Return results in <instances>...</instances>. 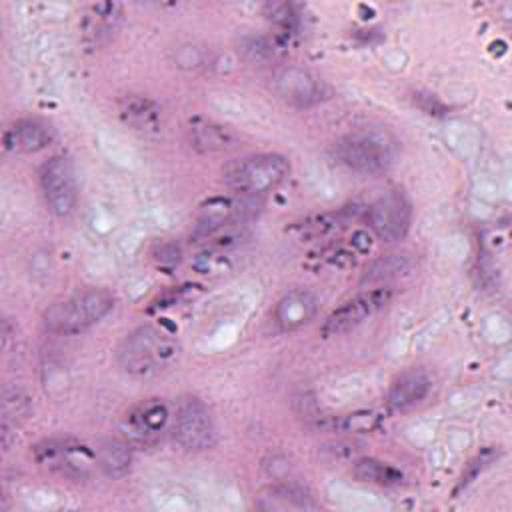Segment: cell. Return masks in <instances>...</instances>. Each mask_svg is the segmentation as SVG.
I'll use <instances>...</instances> for the list:
<instances>
[{
	"label": "cell",
	"instance_id": "cell-1",
	"mask_svg": "<svg viewBox=\"0 0 512 512\" xmlns=\"http://www.w3.org/2000/svg\"><path fill=\"white\" fill-rule=\"evenodd\" d=\"M180 356L178 340L158 326H140L126 334L116 348L118 366L138 378L168 370Z\"/></svg>",
	"mask_w": 512,
	"mask_h": 512
},
{
	"label": "cell",
	"instance_id": "cell-2",
	"mask_svg": "<svg viewBox=\"0 0 512 512\" xmlns=\"http://www.w3.org/2000/svg\"><path fill=\"white\" fill-rule=\"evenodd\" d=\"M114 308V296L104 288H84L56 298L42 312L44 330L72 336L96 326Z\"/></svg>",
	"mask_w": 512,
	"mask_h": 512
},
{
	"label": "cell",
	"instance_id": "cell-3",
	"mask_svg": "<svg viewBox=\"0 0 512 512\" xmlns=\"http://www.w3.org/2000/svg\"><path fill=\"white\" fill-rule=\"evenodd\" d=\"M290 174V162L276 152L252 154L234 160L224 170V184L246 196H260L278 188Z\"/></svg>",
	"mask_w": 512,
	"mask_h": 512
},
{
	"label": "cell",
	"instance_id": "cell-4",
	"mask_svg": "<svg viewBox=\"0 0 512 512\" xmlns=\"http://www.w3.org/2000/svg\"><path fill=\"white\" fill-rule=\"evenodd\" d=\"M394 142L388 134L376 130H356L334 142V158L352 172L380 174L390 168Z\"/></svg>",
	"mask_w": 512,
	"mask_h": 512
},
{
	"label": "cell",
	"instance_id": "cell-5",
	"mask_svg": "<svg viewBox=\"0 0 512 512\" xmlns=\"http://www.w3.org/2000/svg\"><path fill=\"white\" fill-rule=\"evenodd\" d=\"M36 462L70 480H88L98 468L96 450L74 438H50L34 446Z\"/></svg>",
	"mask_w": 512,
	"mask_h": 512
},
{
	"label": "cell",
	"instance_id": "cell-6",
	"mask_svg": "<svg viewBox=\"0 0 512 512\" xmlns=\"http://www.w3.org/2000/svg\"><path fill=\"white\" fill-rule=\"evenodd\" d=\"M174 440L190 452L208 450L216 442V430L206 404L194 396L180 398L172 418Z\"/></svg>",
	"mask_w": 512,
	"mask_h": 512
},
{
	"label": "cell",
	"instance_id": "cell-7",
	"mask_svg": "<svg viewBox=\"0 0 512 512\" xmlns=\"http://www.w3.org/2000/svg\"><path fill=\"white\" fill-rule=\"evenodd\" d=\"M40 188L54 216H68L78 200V180L68 156H52L40 168Z\"/></svg>",
	"mask_w": 512,
	"mask_h": 512
},
{
	"label": "cell",
	"instance_id": "cell-8",
	"mask_svg": "<svg viewBox=\"0 0 512 512\" xmlns=\"http://www.w3.org/2000/svg\"><path fill=\"white\" fill-rule=\"evenodd\" d=\"M392 296L394 292L390 286H380L348 298L328 314V318L322 324V336H340L360 326L376 312H380L392 300Z\"/></svg>",
	"mask_w": 512,
	"mask_h": 512
},
{
	"label": "cell",
	"instance_id": "cell-9",
	"mask_svg": "<svg viewBox=\"0 0 512 512\" xmlns=\"http://www.w3.org/2000/svg\"><path fill=\"white\" fill-rule=\"evenodd\" d=\"M412 224V204L400 190L380 194L368 208V226L382 242L402 240Z\"/></svg>",
	"mask_w": 512,
	"mask_h": 512
},
{
	"label": "cell",
	"instance_id": "cell-10",
	"mask_svg": "<svg viewBox=\"0 0 512 512\" xmlns=\"http://www.w3.org/2000/svg\"><path fill=\"white\" fill-rule=\"evenodd\" d=\"M170 424V408L160 398H150L134 406L122 420V438L130 446L150 448L160 442Z\"/></svg>",
	"mask_w": 512,
	"mask_h": 512
},
{
	"label": "cell",
	"instance_id": "cell-11",
	"mask_svg": "<svg viewBox=\"0 0 512 512\" xmlns=\"http://www.w3.org/2000/svg\"><path fill=\"white\" fill-rule=\"evenodd\" d=\"M270 80L276 96L296 108L314 106L326 94L324 82L316 74L300 66H282L272 74Z\"/></svg>",
	"mask_w": 512,
	"mask_h": 512
},
{
	"label": "cell",
	"instance_id": "cell-12",
	"mask_svg": "<svg viewBox=\"0 0 512 512\" xmlns=\"http://www.w3.org/2000/svg\"><path fill=\"white\" fill-rule=\"evenodd\" d=\"M56 130L42 118H20L4 130V148L14 154H34L48 148Z\"/></svg>",
	"mask_w": 512,
	"mask_h": 512
},
{
	"label": "cell",
	"instance_id": "cell-13",
	"mask_svg": "<svg viewBox=\"0 0 512 512\" xmlns=\"http://www.w3.org/2000/svg\"><path fill=\"white\" fill-rule=\"evenodd\" d=\"M318 312V298L308 288L288 290L274 308V324L280 332H296Z\"/></svg>",
	"mask_w": 512,
	"mask_h": 512
},
{
	"label": "cell",
	"instance_id": "cell-14",
	"mask_svg": "<svg viewBox=\"0 0 512 512\" xmlns=\"http://www.w3.org/2000/svg\"><path fill=\"white\" fill-rule=\"evenodd\" d=\"M432 390V380L422 368H408L398 374L388 390V406L392 410H408L420 404Z\"/></svg>",
	"mask_w": 512,
	"mask_h": 512
},
{
	"label": "cell",
	"instance_id": "cell-15",
	"mask_svg": "<svg viewBox=\"0 0 512 512\" xmlns=\"http://www.w3.org/2000/svg\"><path fill=\"white\" fill-rule=\"evenodd\" d=\"M188 140L202 154L228 152L238 144V136L228 126L212 120H194L188 128Z\"/></svg>",
	"mask_w": 512,
	"mask_h": 512
},
{
	"label": "cell",
	"instance_id": "cell-16",
	"mask_svg": "<svg viewBox=\"0 0 512 512\" xmlns=\"http://www.w3.org/2000/svg\"><path fill=\"white\" fill-rule=\"evenodd\" d=\"M98 470L108 478H122L132 466V446L122 440H104L96 448Z\"/></svg>",
	"mask_w": 512,
	"mask_h": 512
},
{
	"label": "cell",
	"instance_id": "cell-17",
	"mask_svg": "<svg viewBox=\"0 0 512 512\" xmlns=\"http://www.w3.org/2000/svg\"><path fill=\"white\" fill-rule=\"evenodd\" d=\"M120 114L130 126L140 128V130L154 128L158 118H160L158 106L146 96H128V98H124V102L120 106Z\"/></svg>",
	"mask_w": 512,
	"mask_h": 512
},
{
	"label": "cell",
	"instance_id": "cell-18",
	"mask_svg": "<svg viewBox=\"0 0 512 512\" xmlns=\"http://www.w3.org/2000/svg\"><path fill=\"white\" fill-rule=\"evenodd\" d=\"M354 476L360 482H370L378 486H394L402 482V472L376 458H362L354 464Z\"/></svg>",
	"mask_w": 512,
	"mask_h": 512
},
{
	"label": "cell",
	"instance_id": "cell-19",
	"mask_svg": "<svg viewBox=\"0 0 512 512\" xmlns=\"http://www.w3.org/2000/svg\"><path fill=\"white\" fill-rule=\"evenodd\" d=\"M32 410L30 396L20 386H6L2 392V426H18Z\"/></svg>",
	"mask_w": 512,
	"mask_h": 512
},
{
	"label": "cell",
	"instance_id": "cell-20",
	"mask_svg": "<svg viewBox=\"0 0 512 512\" xmlns=\"http://www.w3.org/2000/svg\"><path fill=\"white\" fill-rule=\"evenodd\" d=\"M410 268V262L406 256L400 254H388L384 258H378L376 262H372V266L366 270V274L362 276V282H380V280H388L392 276L404 274Z\"/></svg>",
	"mask_w": 512,
	"mask_h": 512
},
{
	"label": "cell",
	"instance_id": "cell-21",
	"mask_svg": "<svg viewBox=\"0 0 512 512\" xmlns=\"http://www.w3.org/2000/svg\"><path fill=\"white\" fill-rule=\"evenodd\" d=\"M270 500H276L278 504L274 506H292V508H318V504L312 500V496L302 490L300 486L296 484H280V486H274L270 490Z\"/></svg>",
	"mask_w": 512,
	"mask_h": 512
},
{
	"label": "cell",
	"instance_id": "cell-22",
	"mask_svg": "<svg viewBox=\"0 0 512 512\" xmlns=\"http://www.w3.org/2000/svg\"><path fill=\"white\" fill-rule=\"evenodd\" d=\"M280 44L270 40V38H262V36H256V38H246L240 46L242 54L246 56V60L254 62V64H266L270 60H276L278 52H280Z\"/></svg>",
	"mask_w": 512,
	"mask_h": 512
},
{
	"label": "cell",
	"instance_id": "cell-23",
	"mask_svg": "<svg viewBox=\"0 0 512 512\" xmlns=\"http://www.w3.org/2000/svg\"><path fill=\"white\" fill-rule=\"evenodd\" d=\"M92 10H94V16H90L88 32L94 36L110 32L114 28V22L118 20L116 12L120 10V6L118 4H98Z\"/></svg>",
	"mask_w": 512,
	"mask_h": 512
},
{
	"label": "cell",
	"instance_id": "cell-24",
	"mask_svg": "<svg viewBox=\"0 0 512 512\" xmlns=\"http://www.w3.org/2000/svg\"><path fill=\"white\" fill-rule=\"evenodd\" d=\"M266 10H268L266 12L268 18L278 22V24H282L284 28H290L294 24V20H296V14H294L290 4H268Z\"/></svg>",
	"mask_w": 512,
	"mask_h": 512
}]
</instances>
